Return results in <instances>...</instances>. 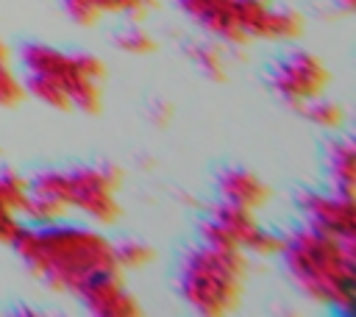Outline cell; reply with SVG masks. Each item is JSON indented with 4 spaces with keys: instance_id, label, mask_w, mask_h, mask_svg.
I'll return each mask as SVG.
<instances>
[{
    "instance_id": "ac0fdd59",
    "label": "cell",
    "mask_w": 356,
    "mask_h": 317,
    "mask_svg": "<svg viewBox=\"0 0 356 317\" xmlns=\"http://www.w3.org/2000/svg\"><path fill=\"white\" fill-rule=\"evenodd\" d=\"M192 61L211 78V81H222L225 78V50L214 42H200L189 47Z\"/></svg>"
},
{
    "instance_id": "4fadbf2b",
    "label": "cell",
    "mask_w": 356,
    "mask_h": 317,
    "mask_svg": "<svg viewBox=\"0 0 356 317\" xmlns=\"http://www.w3.org/2000/svg\"><path fill=\"white\" fill-rule=\"evenodd\" d=\"M64 11L78 25H95L106 14H131L139 6H150V0H61Z\"/></svg>"
},
{
    "instance_id": "44dd1931",
    "label": "cell",
    "mask_w": 356,
    "mask_h": 317,
    "mask_svg": "<svg viewBox=\"0 0 356 317\" xmlns=\"http://www.w3.org/2000/svg\"><path fill=\"white\" fill-rule=\"evenodd\" d=\"M114 42H117L120 50H125V53H131V56H147V53L156 50V39H153L145 28H139V25H131V28H125L122 33H117Z\"/></svg>"
},
{
    "instance_id": "9a60e30c",
    "label": "cell",
    "mask_w": 356,
    "mask_h": 317,
    "mask_svg": "<svg viewBox=\"0 0 356 317\" xmlns=\"http://www.w3.org/2000/svg\"><path fill=\"white\" fill-rule=\"evenodd\" d=\"M31 200V181L14 170H0V206L22 214Z\"/></svg>"
},
{
    "instance_id": "7c38bea8",
    "label": "cell",
    "mask_w": 356,
    "mask_h": 317,
    "mask_svg": "<svg viewBox=\"0 0 356 317\" xmlns=\"http://www.w3.org/2000/svg\"><path fill=\"white\" fill-rule=\"evenodd\" d=\"M325 172L334 192L356 197V150L353 139H331L325 150Z\"/></svg>"
},
{
    "instance_id": "30bf717a",
    "label": "cell",
    "mask_w": 356,
    "mask_h": 317,
    "mask_svg": "<svg viewBox=\"0 0 356 317\" xmlns=\"http://www.w3.org/2000/svg\"><path fill=\"white\" fill-rule=\"evenodd\" d=\"M78 295L83 300V309L97 317H134L142 311L139 298L131 289H125L120 273L100 275V278L89 281Z\"/></svg>"
},
{
    "instance_id": "ba28073f",
    "label": "cell",
    "mask_w": 356,
    "mask_h": 317,
    "mask_svg": "<svg viewBox=\"0 0 356 317\" xmlns=\"http://www.w3.org/2000/svg\"><path fill=\"white\" fill-rule=\"evenodd\" d=\"M236 22L248 39L295 42L303 36V17L292 8H275L273 0H236Z\"/></svg>"
},
{
    "instance_id": "8992f818",
    "label": "cell",
    "mask_w": 356,
    "mask_h": 317,
    "mask_svg": "<svg viewBox=\"0 0 356 317\" xmlns=\"http://www.w3.org/2000/svg\"><path fill=\"white\" fill-rule=\"evenodd\" d=\"M331 83V72L323 64L320 56L309 50H295L284 56L273 72H270V86L273 92L292 108H303L312 100L323 97V92Z\"/></svg>"
},
{
    "instance_id": "d6986e66",
    "label": "cell",
    "mask_w": 356,
    "mask_h": 317,
    "mask_svg": "<svg viewBox=\"0 0 356 317\" xmlns=\"http://www.w3.org/2000/svg\"><path fill=\"white\" fill-rule=\"evenodd\" d=\"M303 111H306V117H309L317 128L339 131V128L345 125V108H342L339 103H334V100L317 97V100H312L309 106H303Z\"/></svg>"
},
{
    "instance_id": "52a82bcc",
    "label": "cell",
    "mask_w": 356,
    "mask_h": 317,
    "mask_svg": "<svg viewBox=\"0 0 356 317\" xmlns=\"http://www.w3.org/2000/svg\"><path fill=\"white\" fill-rule=\"evenodd\" d=\"M298 211L303 214L312 231L337 236V239H356V197L339 192H317L303 189L298 195Z\"/></svg>"
},
{
    "instance_id": "e0dca14e",
    "label": "cell",
    "mask_w": 356,
    "mask_h": 317,
    "mask_svg": "<svg viewBox=\"0 0 356 317\" xmlns=\"http://www.w3.org/2000/svg\"><path fill=\"white\" fill-rule=\"evenodd\" d=\"M22 214H25L33 225H50V222H61V220L70 214V209H67L64 203H58L56 197L31 192V200H28V206H25Z\"/></svg>"
},
{
    "instance_id": "277c9868",
    "label": "cell",
    "mask_w": 356,
    "mask_h": 317,
    "mask_svg": "<svg viewBox=\"0 0 356 317\" xmlns=\"http://www.w3.org/2000/svg\"><path fill=\"white\" fill-rule=\"evenodd\" d=\"M120 181L117 167H75V170H44L31 178V192L56 197L70 211L86 214L97 225H111L120 220Z\"/></svg>"
},
{
    "instance_id": "7a4b0ae2",
    "label": "cell",
    "mask_w": 356,
    "mask_h": 317,
    "mask_svg": "<svg viewBox=\"0 0 356 317\" xmlns=\"http://www.w3.org/2000/svg\"><path fill=\"white\" fill-rule=\"evenodd\" d=\"M281 261L292 284L317 306L350 311L356 298V247L353 239H337L320 231L295 228L284 234Z\"/></svg>"
},
{
    "instance_id": "7402d4cb",
    "label": "cell",
    "mask_w": 356,
    "mask_h": 317,
    "mask_svg": "<svg viewBox=\"0 0 356 317\" xmlns=\"http://www.w3.org/2000/svg\"><path fill=\"white\" fill-rule=\"evenodd\" d=\"M19 214H14V211H8V209H3L0 206V245H11V239L17 236V231H19Z\"/></svg>"
},
{
    "instance_id": "5bb4252c",
    "label": "cell",
    "mask_w": 356,
    "mask_h": 317,
    "mask_svg": "<svg viewBox=\"0 0 356 317\" xmlns=\"http://www.w3.org/2000/svg\"><path fill=\"white\" fill-rule=\"evenodd\" d=\"M25 92L33 95L36 100H42V103L50 106V108H58V111H70V108H72V97H70L67 86L58 83L56 78H47V75H28Z\"/></svg>"
},
{
    "instance_id": "6da1fadb",
    "label": "cell",
    "mask_w": 356,
    "mask_h": 317,
    "mask_svg": "<svg viewBox=\"0 0 356 317\" xmlns=\"http://www.w3.org/2000/svg\"><path fill=\"white\" fill-rule=\"evenodd\" d=\"M11 247L22 264L56 292L78 295L89 281L120 273L114 242L106 234L64 220L50 225H19Z\"/></svg>"
},
{
    "instance_id": "8fae6325",
    "label": "cell",
    "mask_w": 356,
    "mask_h": 317,
    "mask_svg": "<svg viewBox=\"0 0 356 317\" xmlns=\"http://www.w3.org/2000/svg\"><path fill=\"white\" fill-rule=\"evenodd\" d=\"M217 195L225 203L259 211V209H264L270 203L273 189L256 172H250L245 167H228V170H222L217 175Z\"/></svg>"
},
{
    "instance_id": "2e32d148",
    "label": "cell",
    "mask_w": 356,
    "mask_h": 317,
    "mask_svg": "<svg viewBox=\"0 0 356 317\" xmlns=\"http://www.w3.org/2000/svg\"><path fill=\"white\" fill-rule=\"evenodd\" d=\"M114 259L120 270H142L156 261V250L142 239H122L114 245Z\"/></svg>"
},
{
    "instance_id": "3957f363",
    "label": "cell",
    "mask_w": 356,
    "mask_h": 317,
    "mask_svg": "<svg viewBox=\"0 0 356 317\" xmlns=\"http://www.w3.org/2000/svg\"><path fill=\"white\" fill-rule=\"evenodd\" d=\"M248 256L239 247L197 245L186 250L178 267V292L184 303L206 317H220L242 303L248 284Z\"/></svg>"
},
{
    "instance_id": "5b68a950",
    "label": "cell",
    "mask_w": 356,
    "mask_h": 317,
    "mask_svg": "<svg viewBox=\"0 0 356 317\" xmlns=\"http://www.w3.org/2000/svg\"><path fill=\"white\" fill-rule=\"evenodd\" d=\"M19 61L28 75H47L67 86L72 97V108L86 114L100 111V83L106 78V64L92 53H64L53 44L28 42L19 50Z\"/></svg>"
},
{
    "instance_id": "ffe728a7",
    "label": "cell",
    "mask_w": 356,
    "mask_h": 317,
    "mask_svg": "<svg viewBox=\"0 0 356 317\" xmlns=\"http://www.w3.org/2000/svg\"><path fill=\"white\" fill-rule=\"evenodd\" d=\"M25 83L17 78V72L8 64V56H0V106L14 108L25 100Z\"/></svg>"
},
{
    "instance_id": "cb8c5ba5",
    "label": "cell",
    "mask_w": 356,
    "mask_h": 317,
    "mask_svg": "<svg viewBox=\"0 0 356 317\" xmlns=\"http://www.w3.org/2000/svg\"><path fill=\"white\" fill-rule=\"evenodd\" d=\"M337 6H339V11H345V14H350L353 8H356V0H334Z\"/></svg>"
},
{
    "instance_id": "603a6c76",
    "label": "cell",
    "mask_w": 356,
    "mask_h": 317,
    "mask_svg": "<svg viewBox=\"0 0 356 317\" xmlns=\"http://www.w3.org/2000/svg\"><path fill=\"white\" fill-rule=\"evenodd\" d=\"M150 117H153V122L167 125V122L172 120V106H170L167 100H156V103H153V108H150Z\"/></svg>"
},
{
    "instance_id": "9c48e42d",
    "label": "cell",
    "mask_w": 356,
    "mask_h": 317,
    "mask_svg": "<svg viewBox=\"0 0 356 317\" xmlns=\"http://www.w3.org/2000/svg\"><path fill=\"white\" fill-rule=\"evenodd\" d=\"M178 8L206 33L222 39V44L242 47L250 42L236 22V0H178Z\"/></svg>"
}]
</instances>
